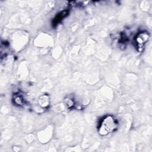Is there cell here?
Returning <instances> with one entry per match:
<instances>
[{
	"mask_svg": "<svg viewBox=\"0 0 152 152\" xmlns=\"http://www.w3.org/2000/svg\"><path fill=\"white\" fill-rule=\"evenodd\" d=\"M117 126V122L112 116L104 117L99 124V133L101 135H106L112 132Z\"/></svg>",
	"mask_w": 152,
	"mask_h": 152,
	"instance_id": "6da1fadb",
	"label": "cell"
},
{
	"mask_svg": "<svg viewBox=\"0 0 152 152\" xmlns=\"http://www.w3.org/2000/svg\"><path fill=\"white\" fill-rule=\"evenodd\" d=\"M66 105L68 107H72L74 105V102L71 99H68L66 100Z\"/></svg>",
	"mask_w": 152,
	"mask_h": 152,
	"instance_id": "277c9868",
	"label": "cell"
},
{
	"mask_svg": "<svg viewBox=\"0 0 152 152\" xmlns=\"http://www.w3.org/2000/svg\"><path fill=\"white\" fill-rule=\"evenodd\" d=\"M39 105L42 107H46L49 104V98L48 95H43L39 97Z\"/></svg>",
	"mask_w": 152,
	"mask_h": 152,
	"instance_id": "3957f363",
	"label": "cell"
},
{
	"mask_svg": "<svg viewBox=\"0 0 152 152\" xmlns=\"http://www.w3.org/2000/svg\"><path fill=\"white\" fill-rule=\"evenodd\" d=\"M149 38V34L146 31H142L139 33L135 37V43L137 44L138 49H142L144 45L148 41Z\"/></svg>",
	"mask_w": 152,
	"mask_h": 152,
	"instance_id": "7a4b0ae2",
	"label": "cell"
}]
</instances>
